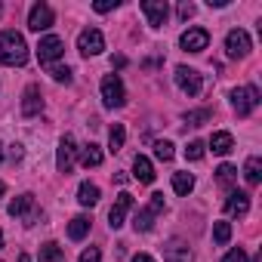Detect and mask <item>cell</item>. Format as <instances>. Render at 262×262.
Wrapping results in <instances>:
<instances>
[{
    "label": "cell",
    "mask_w": 262,
    "mask_h": 262,
    "mask_svg": "<svg viewBox=\"0 0 262 262\" xmlns=\"http://www.w3.org/2000/svg\"><path fill=\"white\" fill-rule=\"evenodd\" d=\"M7 213H10L13 219H22L25 225H34V222L40 219V207H37L34 194H19V198L7 207Z\"/></svg>",
    "instance_id": "2"
},
{
    "label": "cell",
    "mask_w": 262,
    "mask_h": 262,
    "mask_svg": "<svg viewBox=\"0 0 262 262\" xmlns=\"http://www.w3.org/2000/svg\"><path fill=\"white\" fill-rule=\"evenodd\" d=\"M225 213L228 216H247L250 213V194L247 191H231L225 201Z\"/></svg>",
    "instance_id": "15"
},
{
    "label": "cell",
    "mask_w": 262,
    "mask_h": 262,
    "mask_svg": "<svg viewBox=\"0 0 262 262\" xmlns=\"http://www.w3.org/2000/svg\"><path fill=\"white\" fill-rule=\"evenodd\" d=\"M244 179H247L250 185H259V182H262V161H259V158H250V161L244 164Z\"/></svg>",
    "instance_id": "24"
},
{
    "label": "cell",
    "mask_w": 262,
    "mask_h": 262,
    "mask_svg": "<svg viewBox=\"0 0 262 262\" xmlns=\"http://www.w3.org/2000/svg\"><path fill=\"white\" fill-rule=\"evenodd\" d=\"M133 262H155V259H151L148 253H136V256H133Z\"/></svg>",
    "instance_id": "39"
},
{
    "label": "cell",
    "mask_w": 262,
    "mask_h": 262,
    "mask_svg": "<svg viewBox=\"0 0 262 262\" xmlns=\"http://www.w3.org/2000/svg\"><path fill=\"white\" fill-rule=\"evenodd\" d=\"M139 10L148 16V25L151 28H161L167 25V16H170V7H167V0H142Z\"/></svg>",
    "instance_id": "6"
},
{
    "label": "cell",
    "mask_w": 262,
    "mask_h": 262,
    "mask_svg": "<svg viewBox=\"0 0 262 262\" xmlns=\"http://www.w3.org/2000/svg\"><path fill=\"white\" fill-rule=\"evenodd\" d=\"M225 53H228L231 59H244V56L250 53V34H247L244 28L228 31V37H225Z\"/></svg>",
    "instance_id": "9"
},
{
    "label": "cell",
    "mask_w": 262,
    "mask_h": 262,
    "mask_svg": "<svg viewBox=\"0 0 262 262\" xmlns=\"http://www.w3.org/2000/svg\"><path fill=\"white\" fill-rule=\"evenodd\" d=\"M77 201H80V207H93V204H99V185H93V182H80V188H77Z\"/></svg>",
    "instance_id": "20"
},
{
    "label": "cell",
    "mask_w": 262,
    "mask_h": 262,
    "mask_svg": "<svg viewBox=\"0 0 262 262\" xmlns=\"http://www.w3.org/2000/svg\"><path fill=\"white\" fill-rule=\"evenodd\" d=\"M62 53H65V43H62V37H56V34H47V37H40V43H37V59H40L43 65L56 62Z\"/></svg>",
    "instance_id": "10"
},
{
    "label": "cell",
    "mask_w": 262,
    "mask_h": 262,
    "mask_svg": "<svg viewBox=\"0 0 262 262\" xmlns=\"http://www.w3.org/2000/svg\"><path fill=\"white\" fill-rule=\"evenodd\" d=\"M25 62H28V47L22 34L0 31V65H25Z\"/></svg>",
    "instance_id": "1"
},
{
    "label": "cell",
    "mask_w": 262,
    "mask_h": 262,
    "mask_svg": "<svg viewBox=\"0 0 262 262\" xmlns=\"http://www.w3.org/2000/svg\"><path fill=\"white\" fill-rule=\"evenodd\" d=\"M222 262H247V253H244L241 247H234V250H228V253L222 256Z\"/></svg>",
    "instance_id": "34"
},
{
    "label": "cell",
    "mask_w": 262,
    "mask_h": 262,
    "mask_svg": "<svg viewBox=\"0 0 262 262\" xmlns=\"http://www.w3.org/2000/svg\"><path fill=\"white\" fill-rule=\"evenodd\" d=\"M80 262H102V253H99V247H90V250H83V253H80Z\"/></svg>",
    "instance_id": "36"
},
{
    "label": "cell",
    "mask_w": 262,
    "mask_h": 262,
    "mask_svg": "<svg viewBox=\"0 0 262 262\" xmlns=\"http://www.w3.org/2000/svg\"><path fill=\"white\" fill-rule=\"evenodd\" d=\"M210 120V108H201V111H188L185 114V123L188 126H204Z\"/></svg>",
    "instance_id": "28"
},
{
    "label": "cell",
    "mask_w": 262,
    "mask_h": 262,
    "mask_svg": "<svg viewBox=\"0 0 262 262\" xmlns=\"http://www.w3.org/2000/svg\"><path fill=\"white\" fill-rule=\"evenodd\" d=\"M191 188H194V176L191 173H173V191L176 194H191Z\"/></svg>",
    "instance_id": "25"
},
{
    "label": "cell",
    "mask_w": 262,
    "mask_h": 262,
    "mask_svg": "<svg viewBox=\"0 0 262 262\" xmlns=\"http://www.w3.org/2000/svg\"><path fill=\"white\" fill-rule=\"evenodd\" d=\"M231 148H234L231 133H225V129H222V133H213V139H210V151L213 155H228Z\"/></svg>",
    "instance_id": "18"
},
{
    "label": "cell",
    "mask_w": 262,
    "mask_h": 262,
    "mask_svg": "<svg viewBox=\"0 0 262 262\" xmlns=\"http://www.w3.org/2000/svg\"><path fill=\"white\" fill-rule=\"evenodd\" d=\"M129 210H133V194H129V191H120L117 201H114V207L108 210V225H111V228H120Z\"/></svg>",
    "instance_id": "13"
},
{
    "label": "cell",
    "mask_w": 262,
    "mask_h": 262,
    "mask_svg": "<svg viewBox=\"0 0 262 262\" xmlns=\"http://www.w3.org/2000/svg\"><path fill=\"white\" fill-rule=\"evenodd\" d=\"M80 164H83L86 170H90V167H99V164H102V151H99V145H93V142L83 145V148H80Z\"/></svg>",
    "instance_id": "23"
},
{
    "label": "cell",
    "mask_w": 262,
    "mask_h": 262,
    "mask_svg": "<svg viewBox=\"0 0 262 262\" xmlns=\"http://www.w3.org/2000/svg\"><path fill=\"white\" fill-rule=\"evenodd\" d=\"M194 13H198V7H194V4H188V0H182V4H179V19H185V22H188Z\"/></svg>",
    "instance_id": "35"
},
{
    "label": "cell",
    "mask_w": 262,
    "mask_h": 262,
    "mask_svg": "<svg viewBox=\"0 0 262 262\" xmlns=\"http://www.w3.org/2000/svg\"><path fill=\"white\" fill-rule=\"evenodd\" d=\"M204 151H207V145H204L201 139H194V142H188V145H185V161H201V158H204Z\"/></svg>",
    "instance_id": "29"
},
{
    "label": "cell",
    "mask_w": 262,
    "mask_h": 262,
    "mask_svg": "<svg viewBox=\"0 0 262 262\" xmlns=\"http://www.w3.org/2000/svg\"><path fill=\"white\" fill-rule=\"evenodd\" d=\"M179 47H182L185 53H204V50L210 47V31H204V28H188V31L179 37Z\"/></svg>",
    "instance_id": "8"
},
{
    "label": "cell",
    "mask_w": 262,
    "mask_h": 262,
    "mask_svg": "<svg viewBox=\"0 0 262 262\" xmlns=\"http://www.w3.org/2000/svg\"><path fill=\"white\" fill-rule=\"evenodd\" d=\"M50 77H53L56 83H71V68H68V65H65V68H62V65H53V68H50Z\"/></svg>",
    "instance_id": "31"
},
{
    "label": "cell",
    "mask_w": 262,
    "mask_h": 262,
    "mask_svg": "<svg viewBox=\"0 0 262 262\" xmlns=\"http://www.w3.org/2000/svg\"><path fill=\"white\" fill-rule=\"evenodd\" d=\"M40 262H65V247H59L56 241H47L40 247Z\"/></svg>",
    "instance_id": "22"
},
{
    "label": "cell",
    "mask_w": 262,
    "mask_h": 262,
    "mask_svg": "<svg viewBox=\"0 0 262 262\" xmlns=\"http://www.w3.org/2000/svg\"><path fill=\"white\" fill-rule=\"evenodd\" d=\"M102 102L108 108H120L126 102V90H123V80L117 74H105L102 77Z\"/></svg>",
    "instance_id": "3"
},
{
    "label": "cell",
    "mask_w": 262,
    "mask_h": 262,
    "mask_svg": "<svg viewBox=\"0 0 262 262\" xmlns=\"http://www.w3.org/2000/svg\"><path fill=\"white\" fill-rule=\"evenodd\" d=\"M148 210H151L155 216H158L161 210H167V204H164V194H161V191H155V194H151V201H148Z\"/></svg>",
    "instance_id": "33"
},
{
    "label": "cell",
    "mask_w": 262,
    "mask_h": 262,
    "mask_svg": "<svg viewBox=\"0 0 262 262\" xmlns=\"http://www.w3.org/2000/svg\"><path fill=\"white\" fill-rule=\"evenodd\" d=\"M231 105H234V111L241 117H247L259 105V90L256 86H237V90H231Z\"/></svg>",
    "instance_id": "4"
},
{
    "label": "cell",
    "mask_w": 262,
    "mask_h": 262,
    "mask_svg": "<svg viewBox=\"0 0 262 262\" xmlns=\"http://www.w3.org/2000/svg\"><path fill=\"white\" fill-rule=\"evenodd\" d=\"M0 161H4V145H0Z\"/></svg>",
    "instance_id": "43"
},
{
    "label": "cell",
    "mask_w": 262,
    "mask_h": 262,
    "mask_svg": "<svg viewBox=\"0 0 262 262\" xmlns=\"http://www.w3.org/2000/svg\"><path fill=\"white\" fill-rule=\"evenodd\" d=\"M164 262H194V256H191L188 244H182V241H170V244L164 247Z\"/></svg>",
    "instance_id": "16"
},
{
    "label": "cell",
    "mask_w": 262,
    "mask_h": 262,
    "mask_svg": "<svg viewBox=\"0 0 262 262\" xmlns=\"http://www.w3.org/2000/svg\"><path fill=\"white\" fill-rule=\"evenodd\" d=\"M216 179H219V185H231V182L237 179V170H234L231 164H222V167L216 170Z\"/></svg>",
    "instance_id": "30"
},
{
    "label": "cell",
    "mask_w": 262,
    "mask_h": 262,
    "mask_svg": "<svg viewBox=\"0 0 262 262\" xmlns=\"http://www.w3.org/2000/svg\"><path fill=\"white\" fill-rule=\"evenodd\" d=\"M0 250H4V231H0Z\"/></svg>",
    "instance_id": "41"
},
{
    "label": "cell",
    "mask_w": 262,
    "mask_h": 262,
    "mask_svg": "<svg viewBox=\"0 0 262 262\" xmlns=\"http://www.w3.org/2000/svg\"><path fill=\"white\" fill-rule=\"evenodd\" d=\"M213 241L225 247V244L231 241V225H228V222H216V225H213Z\"/></svg>",
    "instance_id": "27"
},
{
    "label": "cell",
    "mask_w": 262,
    "mask_h": 262,
    "mask_svg": "<svg viewBox=\"0 0 262 262\" xmlns=\"http://www.w3.org/2000/svg\"><path fill=\"white\" fill-rule=\"evenodd\" d=\"M4 191H7V185H4V182H0V194H4Z\"/></svg>",
    "instance_id": "42"
},
{
    "label": "cell",
    "mask_w": 262,
    "mask_h": 262,
    "mask_svg": "<svg viewBox=\"0 0 262 262\" xmlns=\"http://www.w3.org/2000/svg\"><path fill=\"white\" fill-rule=\"evenodd\" d=\"M123 139H126V126H123V123H114V126L108 129V151L117 155V151L123 148Z\"/></svg>",
    "instance_id": "19"
},
{
    "label": "cell",
    "mask_w": 262,
    "mask_h": 262,
    "mask_svg": "<svg viewBox=\"0 0 262 262\" xmlns=\"http://www.w3.org/2000/svg\"><path fill=\"white\" fill-rule=\"evenodd\" d=\"M176 86H179L182 93H188V96H198L201 86H204V80H201V74H198L194 68L179 65V68H176Z\"/></svg>",
    "instance_id": "11"
},
{
    "label": "cell",
    "mask_w": 262,
    "mask_h": 262,
    "mask_svg": "<svg viewBox=\"0 0 262 262\" xmlns=\"http://www.w3.org/2000/svg\"><path fill=\"white\" fill-rule=\"evenodd\" d=\"M10 155H13V161H22V145H13Z\"/></svg>",
    "instance_id": "38"
},
{
    "label": "cell",
    "mask_w": 262,
    "mask_h": 262,
    "mask_svg": "<svg viewBox=\"0 0 262 262\" xmlns=\"http://www.w3.org/2000/svg\"><path fill=\"white\" fill-rule=\"evenodd\" d=\"M77 50H80L83 56H99V53L105 50L102 31H99V28H83V31L77 34Z\"/></svg>",
    "instance_id": "5"
},
{
    "label": "cell",
    "mask_w": 262,
    "mask_h": 262,
    "mask_svg": "<svg viewBox=\"0 0 262 262\" xmlns=\"http://www.w3.org/2000/svg\"><path fill=\"white\" fill-rule=\"evenodd\" d=\"M19 262H31V256H28V253H22V256H19Z\"/></svg>",
    "instance_id": "40"
},
{
    "label": "cell",
    "mask_w": 262,
    "mask_h": 262,
    "mask_svg": "<svg viewBox=\"0 0 262 262\" xmlns=\"http://www.w3.org/2000/svg\"><path fill=\"white\" fill-rule=\"evenodd\" d=\"M155 158H158V161H173V145L164 142V139L155 142Z\"/></svg>",
    "instance_id": "32"
},
{
    "label": "cell",
    "mask_w": 262,
    "mask_h": 262,
    "mask_svg": "<svg viewBox=\"0 0 262 262\" xmlns=\"http://www.w3.org/2000/svg\"><path fill=\"white\" fill-rule=\"evenodd\" d=\"M151 225H155V213L145 207V210H139L136 213V219H133V228L136 231H151Z\"/></svg>",
    "instance_id": "26"
},
{
    "label": "cell",
    "mask_w": 262,
    "mask_h": 262,
    "mask_svg": "<svg viewBox=\"0 0 262 262\" xmlns=\"http://www.w3.org/2000/svg\"><path fill=\"white\" fill-rule=\"evenodd\" d=\"M86 231H90V216H74V219L68 222V237H71V241H83Z\"/></svg>",
    "instance_id": "21"
},
{
    "label": "cell",
    "mask_w": 262,
    "mask_h": 262,
    "mask_svg": "<svg viewBox=\"0 0 262 262\" xmlns=\"http://www.w3.org/2000/svg\"><path fill=\"white\" fill-rule=\"evenodd\" d=\"M53 19H56V16H53V7H50V4H34L31 13H28V28L40 34V31L53 28Z\"/></svg>",
    "instance_id": "7"
},
{
    "label": "cell",
    "mask_w": 262,
    "mask_h": 262,
    "mask_svg": "<svg viewBox=\"0 0 262 262\" xmlns=\"http://www.w3.org/2000/svg\"><path fill=\"white\" fill-rule=\"evenodd\" d=\"M114 7H117V0H96V4H93L96 13H108V10H114Z\"/></svg>",
    "instance_id": "37"
},
{
    "label": "cell",
    "mask_w": 262,
    "mask_h": 262,
    "mask_svg": "<svg viewBox=\"0 0 262 262\" xmlns=\"http://www.w3.org/2000/svg\"><path fill=\"white\" fill-rule=\"evenodd\" d=\"M40 111H43V96H40V86L31 83L25 90V96H22V114L25 117H37Z\"/></svg>",
    "instance_id": "14"
},
{
    "label": "cell",
    "mask_w": 262,
    "mask_h": 262,
    "mask_svg": "<svg viewBox=\"0 0 262 262\" xmlns=\"http://www.w3.org/2000/svg\"><path fill=\"white\" fill-rule=\"evenodd\" d=\"M133 179H139L142 185H151L155 182V167L145 155H136L133 158Z\"/></svg>",
    "instance_id": "17"
},
{
    "label": "cell",
    "mask_w": 262,
    "mask_h": 262,
    "mask_svg": "<svg viewBox=\"0 0 262 262\" xmlns=\"http://www.w3.org/2000/svg\"><path fill=\"white\" fill-rule=\"evenodd\" d=\"M74 158H77V145H74V136H62V142H59V151H56V167H59V173H71V167H74Z\"/></svg>",
    "instance_id": "12"
}]
</instances>
